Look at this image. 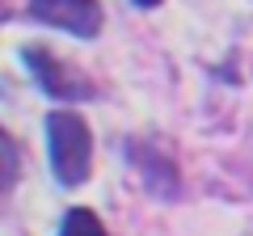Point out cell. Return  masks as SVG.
I'll return each mask as SVG.
<instances>
[{"mask_svg":"<svg viewBox=\"0 0 253 236\" xmlns=\"http://www.w3.org/2000/svg\"><path fill=\"white\" fill-rule=\"evenodd\" d=\"M26 17L38 26L68 30L72 38H97L106 13H101V0H30Z\"/></svg>","mask_w":253,"mask_h":236,"instance_id":"obj_2","label":"cell"},{"mask_svg":"<svg viewBox=\"0 0 253 236\" xmlns=\"http://www.w3.org/2000/svg\"><path fill=\"white\" fill-rule=\"evenodd\" d=\"M26 59H30V72H34L38 89H42L46 97H63V101H89L93 97V80L89 76L63 68L51 51L34 46V51H26Z\"/></svg>","mask_w":253,"mask_h":236,"instance_id":"obj_3","label":"cell"},{"mask_svg":"<svg viewBox=\"0 0 253 236\" xmlns=\"http://www.w3.org/2000/svg\"><path fill=\"white\" fill-rule=\"evenodd\" d=\"M46 144H51V173L59 186H84L93 173V135L89 122L72 110L46 114Z\"/></svg>","mask_w":253,"mask_h":236,"instance_id":"obj_1","label":"cell"},{"mask_svg":"<svg viewBox=\"0 0 253 236\" xmlns=\"http://www.w3.org/2000/svg\"><path fill=\"white\" fill-rule=\"evenodd\" d=\"M139 9H156V4H161V0H135Z\"/></svg>","mask_w":253,"mask_h":236,"instance_id":"obj_5","label":"cell"},{"mask_svg":"<svg viewBox=\"0 0 253 236\" xmlns=\"http://www.w3.org/2000/svg\"><path fill=\"white\" fill-rule=\"evenodd\" d=\"M59 236H110V232H106V224L97 219V211L72 207L68 215L59 219Z\"/></svg>","mask_w":253,"mask_h":236,"instance_id":"obj_4","label":"cell"}]
</instances>
